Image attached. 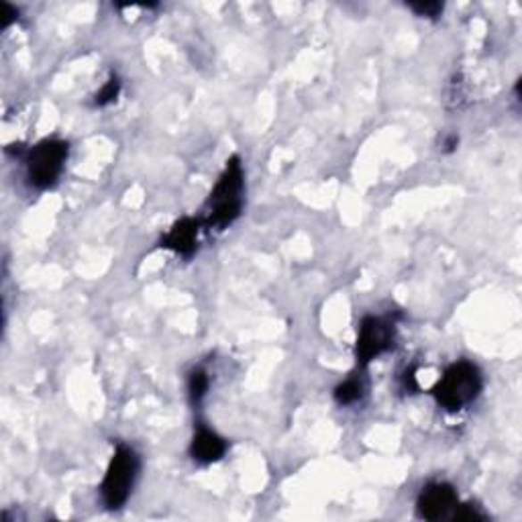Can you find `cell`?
<instances>
[{
    "label": "cell",
    "mask_w": 522,
    "mask_h": 522,
    "mask_svg": "<svg viewBox=\"0 0 522 522\" xmlns=\"http://www.w3.org/2000/svg\"><path fill=\"white\" fill-rule=\"evenodd\" d=\"M243 168L239 157H231L227 162L223 176L219 178L217 186L211 192L206 203V214L200 220L204 227L223 231L233 220H237L243 209Z\"/></svg>",
    "instance_id": "obj_1"
},
{
    "label": "cell",
    "mask_w": 522,
    "mask_h": 522,
    "mask_svg": "<svg viewBox=\"0 0 522 522\" xmlns=\"http://www.w3.org/2000/svg\"><path fill=\"white\" fill-rule=\"evenodd\" d=\"M482 392V374L474 363L457 361L449 366L439 384L433 388V394L443 409L449 412L461 410L463 406L474 402Z\"/></svg>",
    "instance_id": "obj_2"
},
{
    "label": "cell",
    "mask_w": 522,
    "mask_h": 522,
    "mask_svg": "<svg viewBox=\"0 0 522 522\" xmlns=\"http://www.w3.org/2000/svg\"><path fill=\"white\" fill-rule=\"evenodd\" d=\"M137 471L139 457L135 455L131 447L119 445L109 463V469H106L103 488H100L104 504L111 510H117L127 502V498L133 490L135 477H137Z\"/></svg>",
    "instance_id": "obj_3"
},
{
    "label": "cell",
    "mask_w": 522,
    "mask_h": 522,
    "mask_svg": "<svg viewBox=\"0 0 522 522\" xmlns=\"http://www.w3.org/2000/svg\"><path fill=\"white\" fill-rule=\"evenodd\" d=\"M68 160V143L60 139H46L35 145L27 155V176L35 188H52L60 178L63 163Z\"/></svg>",
    "instance_id": "obj_4"
},
{
    "label": "cell",
    "mask_w": 522,
    "mask_h": 522,
    "mask_svg": "<svg viewBox=\"0 0 522 522\" xmlns=\"http://www.w3.org/2000/svg\"><path fill=\"white\" fill-rule=\"evenodd\" d=\"M392 345H394V325L390 320L380 317H366L361 320L355 345L360 366H368L376 357L388 352Z\"/></svg>",
    "instance_id": "obj_5"
},
{
    "label": "cell",
    "mask_w": 522,
    "mask_h": 522,
    "mask_svg": "<svg viewBox=\"0 0 522 522\" xmlns=\"http://www.w3.org/2000/svg\"><path fill=\"white\" fill-rule=\"evenodd\" d=\"M457 506V494L453 485L445 482H435L428 484L427 488L420 492L417 510L420 518L427 520H439L445 518L449 512L455 510Z\"/></svg>",
    "instance_id": "obj_6"
},
{
    "label": "cell",
    "mask_w": 522,
    "mask_h": 522,
    "mask_svg": "<svg viewBox=\"0 0 522 522\" xmlns=\"http://www.w3.org/2000/svg\"><path fill=\"white\" fill-rule=\"evenodd\" d=\"M198 228L200 220L186 217L171 227V231L162 239V247L171 249L178 255L190 257L198 247Z\"/></svg>",
    "instance_id": "obj_7"
},
{
    "label": "cell",
    "mask_w": 522,
    "mask_h": 522,
    "mask_svg": "<svg viewBox=\"0 0 522 522\" xmlns=\"http://www.w3.org/2000/svg\"><path fill=\"white\" fill-rule=\"evenodd\" d=\"M227 452V443L219 437L217 433L209 431V428L200 427L195 435L190 445V455L200 463H212L219 461Z\"/></svg>",
    "instance_id": "obj_8"
},
{
    "label": "cell",
    "mask_w": 522,
    "mask_h": 522,
    "mask_svg": "<svg viewBox=\"0 0 522 522\" xmlns=\"http://www.w3.org/2000/svg\"><path fill=\"white\" fill-rule=\"evenodd\" d=\"M209 376H206V371L203 369H195L188 377V394L192 404H200L203 402V398L206 396V392H209Z\"/></svg>",
    "instance_id": "obj_9"
},
{
    "label": "cell",
    "mask_w": 522,
    "mask_h": 522,
    "mask_svg": "<svg viewBox=\"0 0 522 522\" xmlns=\"http://www.w3.org/2000/svg\"><path fill=\"white\" fill-rule=\"evenodd\" d=\"M363 396V384L360 380H352L343 382L337 390H335V398H337V402L343 406H349V404H355L357 400H361Z\"/></svg>",
    "instance_id": "obj_10"
},
{
    "label": "cell",
    "mask_w": 522,
    "mask_h": 522,
    "mask_svg": "<svg viewBox=\"0 0 522 522\" xmlns=\"http://www.w3.org/2000/svg\"><path fill=\"white\" fill-rule=\"evenodd\" d=\"M119 92H120V80L117 76H112L111 80L103 86V90H100L96 95V100H95L96 106H106V104L114 103V100H117V96H119Z\"/></svg>",
    "instance_id": "obj_11"
},
{
    "label": "cell",
    "mask_w": 522,
    "mask_h": 522,
    "mask_svg": "<svg viewBox=\"0 0 522 522\" xmlns=\"http://www.w3.org/2000/svg\"><path fill=\"white\" fill-rule=\"evenodd\" d=\"M410 9L420 14V17H428V19H437L443 12V4L441 3H410Z\"/></svg>",
    "instance_id": "obj_12"
},
{
    "label": "cell",
    "mask_w": 522,
    "mask_h": 522,
    "mask_svg": "<svg viewBox=\"0 0 522 522\" xmlns=\"http://www.w3.org/2000/svg\"><path fill=\"white\" fill-rule=\"evenodd\" d=\"M455 520H484V514L476 509V506L471 504H463L457 509L455 506V514H453Z\"/></svg>",
    "instance_id": "obj_13"
},
{
    "label": "cell",
    "mask_w": 522,
    "mask_h": 522,
    "mask_svg": "<svg viewBox=\"0 0 522 522\" xmlns=\"http://www.w3.org/2000/svg\"><path fill=\"white\" fill-rule=\"evenodd\" d=\"M0 17H3V27H11L19 17V11L9 3H0Z\"/></svg>",
    "instance_id": "obj_14"
}]
</instances>
